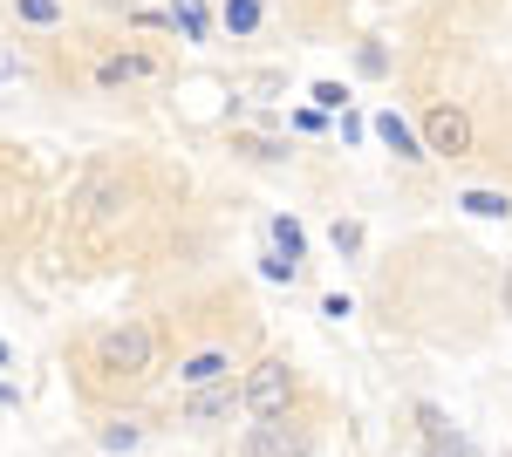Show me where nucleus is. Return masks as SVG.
Returning a JSON list of instances; mask_svg holds the SVG:
<instances>
[{"mask_svg":"<svg viewBox=\"0 0 512 457\" xmlns=\"http://www.w3.org/2000/svg\"><path fill=\"white\" fill-rule=\"evenodd\" d=\"M151 355H158L151 321H123V328H110L103 348H96V362H103L110 376H144V369H151Z\"/></svg>","mask_w":512,"mask_h":457,"instance_id":"f257e3e1","label":"nucleus"},{"mask_svg":"<svg viewBox=\"0 0 512 457\" xmlns=\"http://www.w3.org/2000/svg\"><path fill=\"white\" fill-rule=\"evenodd\" d=\"M287 396H294V376H287V362H260L239 403H246L253 417H287Z\"/></svg>","mask_w":512,"mask_h":457,"instance_id":"f03ea898","label":"nucleus"},{"mask_svg":"<svg viewBox=\"0 0 512 457\" xmlns=\"http://www.w3.org/2000/svg\"><path fill=\"white\" fill-rule=\"evenodd\" d=\"M424 151H437V157H465L472 151V116L465 110H431V123H424Z\"/></svg>","mask_w":512,"mask_h":457,"instance_id":"7ed1b4c3","label":"nucleus"},{"mask_svg":"<svg viewBox=\"0 0 512 457\" xmlns=\"http://www.w3.org/2000/svg\"><path fill=\"white\" fill-rule=\"evenodd\" d=\"M315 444L301 437V430H280V417H260L253 423V437H246V457H308Z\"/></svg>","mask_w":512,"mask_h":457,"instance_id":"20e7f679","label":"nucleus"},{"mask_svg":"<svg viewBox=\"0 0 512 457\" xmlns=\"http://www.w3.org/2000/svg\"><path fill=\"white\" fill-rule=\"evenodd\" d=\"M151 76H158V55H103V62H96V82H103V89L151 82Z\"/></svg>","mask_w":512,"mask_h":457,"instance_id":"39448f33","label":"nucleus"},{"mask_svg":"<svg viewBox=\"0 0 512 457\" xmlns=\"http://www.w3.org/2000/svg\"><path fill=\"white\" fill-rule=\"evenodd\" d=\"M239 410V389H219V382H205L192 403H185V423H219Z\"/></svg>","mask_w":512,"mask_h":457,"instance_id":"423d86ee","label":"nucleus"},{"mask_svg":"<svg viewBox=\"0 0 512 457\" xmlns=\"http://www.w3.org/2000/svg\"><path fill=\"white\" fill-rule=\"evenodd\" d=\"M82 205H89V212H82V226H89V232H110V219L123 212V185H89Z\"/></svg>","mask_w":512,"mask_h":457,"instance_id":"0eeeda50","label":"nucleus"},{"mask_svg":"<svg viewBox=\"0 0 512 457\" xmlns=\"http://www.w3.org/2000/svg\"><path fill=\"white\" fill-rule=\"evenodd\" d=\"M376 137H383V144H390L396 157H431L424 144H417V130H410V123H403L396 110H383V116H376Z\"/></svg>","mask_w":512,"mask_h":457,"instance_id":"6e6552de","label":"nucleus"},{"mask_svg":"<svg viewBox=\"0 0 512 457\" xmlns=\"http://www.w3.org/2000/svg\"><path fill=\"white\" fill-rule=\"evenodd\" d=\"M226 369H233V362H226L219 348H205V355H192V362H185L178 376L192 382V389H205V382H226Z\"/></svg>","mask_w":512,"mask_h":457,"instance_id":"1a4fd4ad","label":"nucleus"},{"mask_svg":"<svg viewBox=\"0 0 512 457\" xmlns=\"http://www.w3.org/2000/svg\"><path fill=\"white\" fill-rule=\"evenodd\" d=\"M458 205H465L472 219H506V212H512V198H506V191H465Z\"/></svg>","mask_w":512,"mask_h":457,"instance_id":"9d476101","label":"nucleus"},{"mask_svg":"<svg viewBox=\"0 0 512 457\" xmlns=\"http://www.w3.org/2000/svg\"><path fill=\"white\" fill-rule=\"evenodd\" d=\"M226 28L233 35H253L260 28V0H226Z\"/></svg>","mask_w":512,"mask_h":457,"instance_id":"9b49d317","label":"nucleus"},{"mask_svg":"<svg viewBox=\"0 0 512 457\" xmlns=\"http://www.w3.org/2000/svg\"><path fill=\"white\" fill-rule=\"evenodd\" d=\"M171 28H185L192 41H205V7H198V0H178V7H171Z\"/></svg>","mask_w":512,"mask_h":457,"instance_id":"f8f14e48","label":"nucleus"},{"mask_svg":"<svg viewBox=\"0 0 512 457\" xmlns=\"http://www.w3.org/2000/svg\"><path fill=\"white\" fill-rule=\"evenodd\" d=\"M274 246H280V260H301V246H308V239H301L294 219H274Z\"/></svg>","mask_w":512,"mask_h":457,"instance_id":"ddd939ff","label":"nucleus"},{"mask_svg":"<svg viewBox=\"0 0 512 457\" xmlns=\"http://www.w3.org/2000/svg\"><path fill=\"white\" fill-rule=\"evenodd\" d=\"M21 21H35V28H55V21H62V0H21Z\"/></svg>","mask_w":512,"mask_h":457,"instance_id":"4468645a","label":"nucleus"},{"mask_svg":"<svg viewBox=\"0 0 512 457\" xmlns=\"http://www.w3.org/2000/svg\"><path fill=\"white\" fill-rule=\"evenodd\" d=\"M308 96H315V110H342V103H349V89H342V82H315Z\"/></svg>","mask_w":512,"mask_h":457,"instance_id":"2eb2a0df","label":"nucleus"},{"mask_svg":"<svg viewBox=\"0 0 512 457\" xmlns=\"http://www.w3.org/2000/svg\"><path fill=\"white\" fill-rule=\"evenodd\" d=\"M328 239H335V253H355V246H362V226H355V219H335Z\"/></svg>","mask_w":512,"mask_h":457,"instance_id":"dca6fc26","label":"nucleus"},{"mask_svg":"<svg viewBox=\"0 0 512 457\" xmlns=\"http://www.w3.org/2000/svg\"><path fill=\"white\" fill-rule=\"evenodd\" d=\"M130 444H137V423H110L103 430V451H130Z\"/></svg>","mask_w":512,"mask_h":457,"instance_id":"f3484780","label":"nucleus"},{"mask_svg":"<svg viewBox=\"0 0 512 457\" xmlns=\"http://www.w3.org/2000/svg\"><path fill=\"white\" fill-rule=\"evenodd\" d=\"M355 62H362V76H383V69H390V55H383L376 41H362V55H355Z\"/></svg>","mask_w":512,"mask_h":457,"instance_id":"a211bd4d","label":"nucleus"},{"mask_svg":"<svg viewBox=\"0 0 512 457\" xmlns=\"http://www.w3.org/2000/svg\"><path fill=\"white\" fill-rule=\"evenodd\" d=\"M417 423H424V437H431V444H437V437H444V430H451V423H444V410H437V403H424V410H417Z\"/></svg>","mask_w":512,"mask_h":457,"instance_id":"6ab92c4d","label":"nucleus"},{"mask_svg":"<svg viewBox=\"0 0 512 457\" xmlns=\"http://www.w3.org/2000/svg\"><path fill=\"white\" fill-rule=\"evenodd\" d=\"M431 451H437V457H472V444H465V437H451V430H444V437H437Z\"/></svg>","mask_w":512,"mask_h":457,"instance_id":"aec40b11","label":"nucleus"},{"mask_svg":"<svg viewBox=\"0 0 512 457\" xmlns=\"http://www.w3.org/2000/svg\"><path fill=\"white\" fill-rule=\"evenodd\" d=\"M506 314H512V273H506Z\"/></svg>","mask_w":512,"mask_h":457,"instance_id":"412c9836","label":"nucleus"},{"mask_svg":"<svg viewBox=\"0 0 512 457\" xmlns=\"http://www.w3.org/2000/svg\"><path fill=\"white\" fill-rule=\"evenodd\" d=\"M103 7H130V0H103Z\"/></svg>","mask_w":512,"mask_h":457,"instance_id":"4be33fe9","label":"nucleus"},{"mask_svg":"<svg viewBox=\"0 0 512 457\" xmlns=\"http://www.w3.org/2000/svg\"><path fill=\"white\" fill-rule=\"evenodd\" d=\"M7 76H14V69H7V62H0V82H7Z\"/></svg>","mask_w":512,"mask_h":457,"instance_id":"5701e85b","label":"nucleus"},{"mask_svg":"<svg viewBox=\"0 0 512 457\" xmlns=\"http://www.w3.org/2000/svg\"><path fill=\"white\" fill-rule=\"evenodd\" d=\"M0 362H7V342H0Z\"/></svg>","mask_w":512,"mask_h":457,"instance_id":"b1692460","label":"nucleus"}]
</instances>
